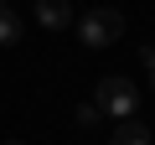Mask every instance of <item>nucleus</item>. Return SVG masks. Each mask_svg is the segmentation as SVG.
Instances as JSON below:
<instances>
[{"label": "nucleus", "instance_id": "7", "mask_svg": "<svg viewBox=\"0 0 155 145\" xmlns=\"http://www.w3.org/2000/svg\"><path fill=\"white\" fill-rule=\"evenodd\" d=\"M150 88H155V67H150Z\"/></svg>", "mask_w": 155, "mask_h": 145}, {"label": "nucleus", "instance_id": "3", "mask_svg": "<svg viewBox=\"0 0 155 145\" xmlns=\"http://www.w3.org/2000/svg\"><path fill=\"white\" fill-rule=\"evenodd\" d=\"M36 21L47 31H62V26H72V5L67 0H36Z\"/></svg>", "mask_w": 155, "mask_h": 145}, {"label": "nucleus", "instance_id": "8", "mask_svg": "<svg viewBox=\"0 0 155 145\" xmlns=\"http://www.w3.org/2000/svg\"><path fill=\"white\" fill-rule=\"evenodd\" d=\"M5 145H21V140H5Z\"/></svg>", "mask_w": 155, "mask_h": 145}, {"label": "nucleus", "instance_id": "5", "mask_svg": "<svg viewBox=\"0 0 155 145\" xmlns=\"http://www.w3.org/2000/svg\"><path fill=\"white\" fill-rule=\"evenodd\" d=\"M16 42H21V16L0 0V47H16Z\"/></svg>", "mask_w": 155, "mask_h": 145}, {"label": "nucleus", "instance_id": "4", "mask_svg": "<svg viewBox=\"0 0 155 145\" xmlns=\"http://www.w3.org/2000/svg\"><path fill=\"white\" fill-rule=\"evenodd\" d=\"M109 145H150V130L140 124V119H119L114 124V140Z\"/></svg>", "mask_w": 155, "mask_h": 145}, {"label": "nucleus", "instance_id": "1", "mask_svg": "<svg viewBox=\"0 0 155 145\" xmlns=\"http://www.w3.org/2000/svg\"><path fill=\"white\" fill-rule=\"evenodd\" d=\"M72 26H78V42H83V47H114V42L124 36V16H119L114 5H98V11H88V16H78Z\"/></svg>", "mask_w": 155, "mask_h": 145}, {"label": "nucleus", "instance_id": "2", "mask_svg": "<svg viewBox=\"0 0 155 145\" xmlns=\"http://www.w3.org/2000/svg\"><path fill=\"white\" fill-rule=\"evenodd\" d=\"M93 104H98L104 114H114V119H134V104H140V88H134L129 78H119V72H109V78L98 83V93H93Z\"/></svg>", "mask_w": 155, "mask_h": 145}, {"label": "nucleus", "instance_id": "6", "mask_svg": "<svg viewBox=\"0 0 155 145\" xmlns=\"http://www.w3.org/2000/svg\"><path fill=\"white\" fill-rule=\"evenodd\" d=\"M72 119H78V124H98V119H104V109H98V104H78V114H72Z\"/></svg>", "mask_w": 155, "mask_h": 145}]
</instances>
